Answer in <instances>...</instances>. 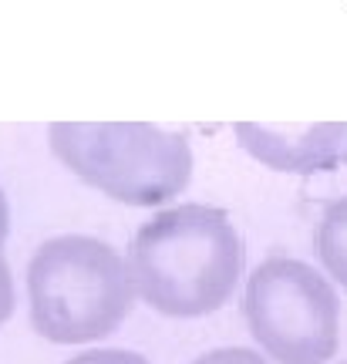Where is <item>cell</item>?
I'll list each match as a JSON object with an SVG mask.
<instances>
[{
  "instance_id": "9",
  "label": "cell",
  "mask_w": 347,
  "mask_h": 364,
  "mask_svg": "<svg viewBox=\"0 0 347 364\" xmlns=\"http://www.w3.org/2000/svg\"><path fill=\"white\" fill-rule=\"evenodd\" d=\"M17 311V287H14V273L7 260H0V327L7 324Z\"/></svg>"
},
{
  "instance_id": "1",
  "label": "cell",
  "mask_w": 347,
  "mask_h": 364,
  "mask_svg": "<svg viewBox=\"0 0 347 364\" xmlns=\"http://www.w3.org/2000/svg\"><path fill=\"white\" fill-rule=\"evenodd\" d=\"M139 304L162 317L196 321L223 311L246 270V247L226 209L176 203L155 209L129 243Z\"/></svg>"
},
{
  "instance_id": "7",
  "label": "cell",
  "mask_w": 347,
  "mask_h": 364,
  "mask_svg": "<svg viewBox=\"0 0 347 364\" xmlns=\"http://www.w3.org/2000/svg\"><path fill=\"white\" fill-rule=\"evenodd\" d=\"M65 364H152V361L139 351H129V348H88V351L75 354Z\"/></svg>"
},
{
  "instance_id": "3",
  "label": "cell",
  "mask_w": 347,
  "mask_h": 364,
  "mask_svg": "<svg viewBox=\"0 0 347 364\" xmlns=\"http://www.w3.org/2000/svg\"><path fill=\"white\" fill-rule=\"evenodd\" d=\"M48 149L75 179L132 209H162L193 182L182 132L152 122H51Z\"/></svg>"
},
{
  "instance_id": "5",
  "label": "cell",
  "mask_w": 347,
  "mask_h": 364,
  "mask_svg": "<svg viewBox=\"0 0 347 364\" xmlns=\"http://www.w3.org/2000/svg\"><path fill=\"white\" fill-rule=\"evenodd\" d=\"M233 135L263 169L283 176H317L341 166L347 122H236Z\"/></svg>"
},
{
  "instance_id": "10",
  "label": "cell",
  "mask_w": 347,
  "mask_h": 364,
  "mask_svg": "<svg viewBox=\"0 0 347 364\" xmlns=\"http://www.w3.org/2000/svg\"><path fill=\"white\" fill-rule=\"evenodd\" d=\"M7 236H11V203H7V193H4V186H0V260H4Z\"/></svg>"
},
{
  "instance_id": "6",
  "label": "cell",
  "mask_w": 347,
  "mask_h": 364,
  "mask_svg": "<svg viewBox=\"0 0 347 364\" xmlns=\"http://www.w3.org/2000/svg\"><path fill=\"white\" fill-rule=\"evenodd\" d=\"M314 243L324 277L347 294V193L324 206Z\"/></svg>"
},
{
  "instance_id": "2",
  "label": "cell",
  "mask_w": 347,
  "mask_h": 364,
  "mask_svg": "<svg viewBox=\"0 0 347 364\" xmlns=\"http://www.w3.org/2000/svg\"><path fill=\"white\" fill-rule=\"evenodd\" d=\"M27 314L34 334L51 344H98L139 307L129 260L102 236L61 233L27 260Z\"/></svg>"
},
{
  "instance_id": "11",
  "label": "cell",
  "mask_w": 347,
  "mask_h": 364,
  "mask_svg": "<svg viewBox=\"0 0 347 364\" xmlns=\"http://www.w3.org/2000/svg\"><path fill=\"white\" fill-rule=\"evenodd\" d=\"M341 162H344V166H347V145H344V159H341Z\"/></svg>"
},
{
  "instance_id": "8",
  "label": "cell",
  "mask_w": 347,
  "mask_h": 364,
  "mask_svg": "<svg viewBox=\"0 0 347 364\" xmlns=\"http://www.w3.org/2000/svg\"><path fill=\"white\" fill-rule=\"evenodd\" d=\"M193 364H270L257 348H243V344H226V348H213V351L199 354Z\"/></svg>"
},
{
  "instance_id": "4",
  "label": "cell",
  "mask_w": 347,
  "mask_h": 364,
  "mask_svg": "<svg viewBox=\"0 0 347 364\" xmlns=\"http://www.w3.org/2000/svg\"><path fill=\"white\" fill-rule=\"evenodd\" d=\"M243 321L270 364H331L341 351V294L297 257L273 253L246 273Z\"/></svg>"
}]
</instances>
